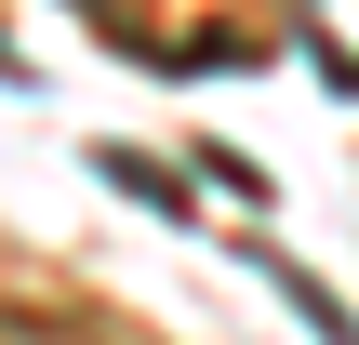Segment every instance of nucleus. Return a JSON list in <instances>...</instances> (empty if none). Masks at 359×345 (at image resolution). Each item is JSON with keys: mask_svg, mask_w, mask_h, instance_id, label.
<instances>
[{"mask_svg": "<svg viewBox=\"0 0 359 345\" xmlns=\"http://www.w3.org/2000/svg\"><path fill=\"white\" fill-rule=\"evenodd\" d=\"M0 345H67V319H0Z\"/></svg>", "mask_w": 359, "mask_h": 345, "instance_id": "1", "label": "nucleus"}]
</instances>
